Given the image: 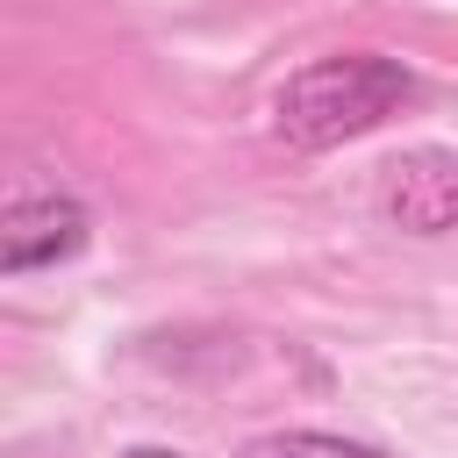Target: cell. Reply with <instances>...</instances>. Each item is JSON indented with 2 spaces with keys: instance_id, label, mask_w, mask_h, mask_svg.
<instances>
[{
  "instance_id": "1",
  "label": "cell",
  "mask_w": 458,
  "mask_h": 458,
  "mask_svg": "<svg viewBox=\"0 0 458 458\" xmlns=\"http://www.w3.org/2000/svg\"><path fill=\"white\" fill-rule=\"evenodd\" d=\"M415 100V79L401 57L379 50H344V57H315L301 64L279 93H272V129L293 150H336L372 136L386 114H401Z\"/></svg>"
},
{
  "instance_id": "2",
  "label": "cell",
  "mask_w": 458,
  "mask_h": 458,
  "mask_svg": "<svg viewBox=\"0 0 458 458\" xmlns=\"http://www.w3.org/2000/svg\"><path fill=\"white\" fill-rule=\"evenodd\" d=\"M379 215L408 236H451L458 229V150H401L379 179Z\"/></svg>"
},
{
  "instance_id": "3",
  "label": "cell",
  "mask_w": 458,
  "mask_h": 458,
  "mask_svg": "<svg viewBox=\"0 0 458 458\" xmlns=\"http://www.w3.org/2000/svg\"><path fill=\"white\" fill-rule=\"evenodd\" d=\"M86 250V208L72 193H21L0 222V272H43Z\"/></svg>"
},
{
  "instance_id": "4",
  "label": "cell",
  "mask_w": 458,
  "mask_h": 458,
  "mask_svg": "<svg viewBox=\"0 0 458 458\" xmlns=\"http://www.w3.org/2000/svg\"><path fill=\"white\" fill-rule=\"evenodd\" d=\"M265 458H386V451H372L358 437H329V429H286L265 444Z\"/></svg>"
},
{
  "instance_id": "5",
  "label": "cell",
  "mask_w": 458,
  "mask_h": 458,
  "mask_svg": "<svg viewBox=\"0 0 458 458\" xmlns=\"http://www.w3.org/2000/svg\"><path fill=\"white\" fill-rule=\"evenodd\" d=\"M122 458H186V451H165V444H129Z\"/></svg>"
}]
</instances>
